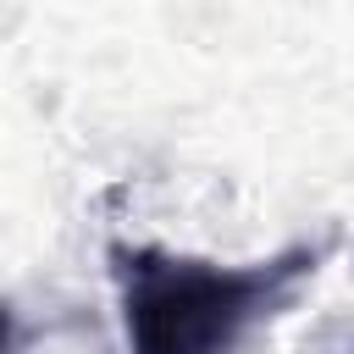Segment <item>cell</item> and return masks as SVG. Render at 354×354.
I'll return each mask as SVG.
<instances>
[{"mask_svg":"<svg viewBox=\"0 0 354 354\" xmlns=\"http://www.w3.org/2000/svg\"><path fill=\"white\" fill-rule=\"evenodd\" d=\"M326 260V243H293L271 260L216 266L166 254L155 243H111L122 326L133 354H232L238 337L271 315L293 282Z\"/></svg>","mask_w":354,"mask_h":354,"instance_id":"6da1fadb","label":"cell"}]
</instances>
